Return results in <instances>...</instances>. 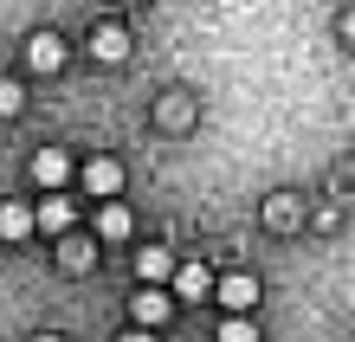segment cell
<instances>
[{"mask_svg":"<svg viewBox=\"0 0 355 342\" xmlns=\"http://www.w3.org/2000/svg\"><path fill=\"white\" fill-rule=\"evenodd\" d=\"M71 175L85 181L91 200H116V194H123V162H110V155H91L85 168H71Z\"/></svg>","mask_w":355,"mask_h":342,"instance_id":"obj_1","label":"cell"},{"mask_svg":"<svg viewBox=\"0 0 355 342\" xmlns=\"http://www.w3.org/2000/svg\"><path fill=\"white\" fill-rule=\"evenodd\" d=\"M130 316H136V330H162L175 316V297L162 291V284H142L136 297H130Z\"/></svg>","mask_w":355,"mask_h":342,"instance_id":"obj_2","label":"cell"},{"mask_svg":"<svg viewBox=\"0 0 355 342\" xmlns=\"http://www.w3.org/2000/svg\"><path fill=\"white\" fill-rule=\"evenodd\" d=\"M214 297L226 304V316H252V304H259V277H252V271H233V277H220V284H214Z\"/></svg>","mask_w":355,"mask_h":342,"instance_id":"obj_3","label":"cell"},{"mask_svg":"<svg viewBox=\"0 0 355 342\" xmlns=\"http://www.w3.org/2000/svg\"><path fill=\"white\" fill-rule=\"evenodd\" d=\"M26 65H33L39 78H52L58 65H65V39H58V33H33V39H26Z\"/></svg>","mask_w":355,"mask_h":342,"instance_id":"obj_4","label":"cell"},{"mask_svg":"<svg viewBox=\"0 0 355 342\" xmlns=\"http://www.w3.org/2000/svg\"><path fill=\"white\" fill-rule=\"evenodd\" d=\"M91 58H103V65H123V58H130V33H123L116 19L91 26Z\"/></svg>","mask_w":355,"mask_h":342,"instance_id":"obj_5","label":"cell"},{"mask_svg":"<svg viewBox=\"0 0 355 342\" xmlns=\"http://www.w3.org/2000/svg\"><path fill=\"white\" fill-rule=\"evenodd\" d=\"M33 181L46 187V194H52V187H65L71 181V155H65V148H39V155H33Z\"/></svg>","mask_w":355,"mask_h":342,"instance_id":"obj_6","label":"cell"},{"mask_svg":"<svg viewBox=\"0 0 355 342\" xmlns=\"http://www.w3.org/2000/svg\"><path fill=\"white\" fill-rule=\"evenodd\" d=\"M168 284H175L181 304H200V297H214V271H207V265H175Z\"/></svg>","mask_w":355,"mask_h":342,"instance_id":"obj_7","label":"cell"},{"mask_svg":"<svg viewBox=\"0 0 355 342\" xmlns=\"http://www.w3.org/2000/svg\"><path fill=\"white\" fill-rule=\"evenodd\" d=\"M71 226H78V207H71V200H46V207H33V232H52V239H65Z\"/></svg>","mask_w":355,"mask_h":342,"instance_id":"obj_8","label":"cell"},{"mask_svg":"<svg viewBox=\"0 0 355 342\" xmlns=\"http://www.w3.org/2000/svg\"><path fill=\"white\" fill-rule=\"evenodd\" d=\"M130 232H136V213L123 207V200H103V207H97V239L116 246V239H130Z\"/></svg>","mask_w":355,"mask_h":342,"instance_id":"obj_9","label":"cell"},{"mask_svg":"<svg viewBox=\"0 0 355 342\" xmlns=\"http://www.w3.org/2000/svg\"><path fill=\"white\" fill-rule=\"evenodd\" d=\"M136 277H142V284H168V277H175V252H168V246L136 252Z\"/></svg>","mask_w":355,"mask_h":342,"instance_id":"obj_10","label":"cell"},{"mask_svg":"<svg viewBox=\"0 0 355 342\" xmlns=\"http://www.w3.org/2000/svg\"><path fill=\"white\" fill-rule=\"evenodd\" d=\"M58 265H65L71 277H85V271L97 265V246H91V239H78V232H65V239H58Z\"/></svg>","mask_w":355,"mask_h":342,"instance_id":"obj_11","label":"cell"},{"mask_svg":"<svg viewBox=\"0 0 355 342\" xmlns=\"http://www.w3.org/2000/svg\"><path fill=\"white\" fill-rule=\"evenodd\" d=\"M297 220H304V200H297V194H271V200H265V226H271V232H291Z\"/></svg>","mask_w":355,"mask_h":342,"instance_id":"obj_12","label":"cell"},{"mask_svg":"<svg viewBox=\"0 0 355 342\" xmlns=\"http://www.w3.org/2000/svg\"><path fill=\"white\" fill-rule=\"evenodd\" d=\"M33 232V207L26 200H0V239H26Z\"/></svg>","mask_w":355,"mask_h":342,"instance_id":"obj_13","label":"cell"},{"mask_svg":"<svg viewBox=\"0 0 355 342\" xmlns=\"http://www.w3.org/2000/svg\"><path fill=\"white\" fill-rule=\"evenodd\" d=\"M220 342H259V323H252V316H226V323H220Z\"/></svg>","mask_w":355,"mask_h":342,"instance_id":"obj_14","label":"cell"},{"mask_svg":"<svg viewBox=\"0 0 355 342\" xmlns=\"http://www.w3.org/2000/svg\"><path fill=\"white\" fill-rule=\"evenodd\" d=\"M19 110H26V91L13 78H0V117H19Z\"/></svg>","mask_w":355,"mask_h":342,"instance_id":"obj_15","label":"cell"},{"mask_svg":"<svg viewBox=\"0 0 355 342\" xmlns=\"http://www.w3.org/2000/svg\"><path fill=\"white\" fill-rule=\"evenodd\" d=\"M123 342H155V330H130V336H123Z\"/></svg>","mask_w":355,"mask_h":342,"instance_id":"obj_16","label":"cell"},{"mask_svg":"<svg viewBox=\"0 0 355 342\" xmlns=\"http://www.w3.org/2000/svg\"><path fill=\"white\" fill-rule=\"evenodd\" d=\"M33 342H65V336H33Z\"/></svg>","mask_w":355,"mask_h":342,"instance_id":"obj_17","label":"cell"}]
</instances>
